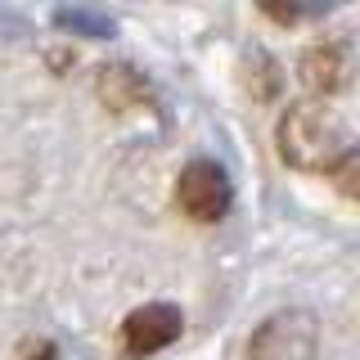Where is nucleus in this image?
Wrapping results in <instances>:
<instances>
[{
  "instance_id": "nucleus-8",
  "label": "nucleus",
  "mask_w": 360,
  "mask_h": 360,
  "mask_svg": "<svg viewBox=\"0 0 360 360\" xmlns=\"http://www.w3.org/2000/svg\"><path fill=\"white\" fill-rule=\"evenodd\" d=\"M333 185H338V194H347L352 202H360V149H352L342 162L333 167Z\"/></svg>"
},
{
  "instance_id": "nucleus-5",
  "label": "nucleus",
  "mask_w": 360,
  "mask_h": 360,
  "mask_svg": "<svg viewBox=\"0 0 360 360\" xmlns=\"http://www.w3.org/2000/svg\"><path fill=\"white\" fill-rule=\"evenodd\" d=\"M180 329H185L180 307H172V302H144V307H135L122 320V347H127V356H153L162 347H172Z\"/></svg>"
},
{
  "instance_id": "nucleus-3",
  "label": "nucleus",
  "mask_w": 360,
  "mask_h": 360,
  "mask_svg": "<svg viewBox=\"0 0 360 360\" xmlns=\"http://www.w3.org/2000/svg\"><path fill=\"white\" fill-rule=\"evenodd\" d=\"M230 198H234V185H230V176H225L221 162H212V158L185 162V172L176 180V202L189 221L217 225L225 212H230Z\"/></svg>"
},
{
  "instance_id": "nucleus-1",
  "label": "nucleus",
  "mask_w": 360,
  "mask_h": 360,
  "mask_svg": "<svg viewBox=\"0 0 360 360\" xmlns=\"http://www.w3.org/2000/svg\"><path fill=\"white\" fill-rule=\"evenodd\" d=\"M275 149L292 172H311V176H333V167L347 153V127L333 117V108L324 104H288L275 122Z\"/></svg>"
},
{
  "instance_id": "nucleus-7",
  "label": "nucleus",
  "mask_w": 360,
  "mask_h": 360,
  "mask_svg": "<svg viewBox=\"0 0 360 360\" xmlns=\"http://www.w3.org/2000/svg\"><path fill=\"white\" fill-rule=\"evenodd\" d=\"M279 86H284V77H279V63L270 59L266 50H252L243 59V90L257 99V104H266V99L279 95Z\"/></svg>"
},
{
  "instance_id": "nucleus-2",
  "label": "nucleus",
  "mask_w": 360,
  "mask_h": 360,
  "mask_svg": "<svg viewBox=\"0 0 360 360\" xmlns=\"http://www.w3.org/2000/svg\"><path fill=\"white\" fill-rule=\"evenodd\" d=\"M320 347V324L311 311H279L248 338V360H311Z\"/></svg>"
},
{
  "instance_id": "nucleus-4",
  "label": "nucleus",
  "mask_w": 360,
  "mask_h": 360,
  "mask_svg": "<svg viewBox=\"0 0 360 360\" xmlns=\"http://www.w3.org/2000/svg\"><path fill=\"white\" fill-rule=\"evenodd\" d=\"M297 82L311 90V95L329 99L342 95L347 86L356 82V50L347 41H315L302 50L297 59Z\"/></svg>"
},
{
  "instance_id": "nucleus-6",
  "label": "nucleus",
  "mask_w": 360,
  "mask_h": 360,
  "mask_svg": "<svg viewBox=\"0 0 360 360\" xmlns=\"http://www.w3.org/2000/svg\"><path fill=\"white\" fill-rule=\"evenodd\" d=\"M95 90H99V99H104L112 112H127L135 104H149V82H144L135 68H127V63H104L95 72Z\"/></svg>"
}]
</instances>
